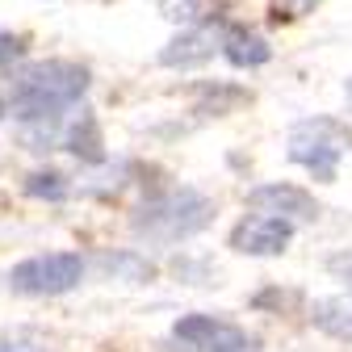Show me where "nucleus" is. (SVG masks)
Listing matches in <instances>:
<instances>
[{
  "label": "nucleus",
  "instance_id": "1",
  "mask_svg": "<svg viewBox=\"0 0 352 352\" xmlns=\"http://www.w3.org/2000/svg\"><path fill=\"white\" fill-rule=\"evenodd\" d=\"M88 67L72 59H42L30 63L13 76V113L17 122H38V118H63L72 105L84 101L88 93Z\"/></svg>",
  "mask_w": 352,
  "mask_h": 352
},
{
  "label": "nucleus",
  "instance_id": "2",
  "mask_svg": "<svg viewBox=\"0 0 352 352\" xmlns=\"http://www.w3.org/2000/svg\"><path fill=\"white\" fill-rule=\"evenodd\" d=\"M214 218V201L197 189H168L151 201H143L130 218L135 235L151 239V243H176V239H189L197 231L210 227Z\"/></svg>",
  "mask_w": 352,
  "mask_h": 352
},
{
  "label": "nucleus",
  "instance_id": "3",
  "mask_svg": "<svg viewBox=\"0 0 352 352\" xmlns=\"http://www.w3.org/2000/svg\"><path fill=\"white\" fill-rule=\"evenodd\" d=\"M352 151V126L344 118H331V113H315V118H302L289 126L285 135V155L289 164L306 168L315 181H336L340 172V160Z\"/></svg>",
  "mask_w": 352,
  "mask_h": 352
},
{
  "label": "nucleus",
  "instance_id": "4",
  "mask_svg": "<svg viewBox=\"0 0 352 352\" xmlns=\"http://www.w3.org/2000/svg\"><path fill=\"white\" fill-rule=\"evenodd\" d=\"M9 289L25 298H59L84 281V260L80 252H42L9 269Z\"/></svg>",
  "mask_w": 352,
  "mask_h": 352
},
{
  "label": "nucleus",
  "instance_id": "5",
  "mask_svg": "<svg viewBox=\"0 0 352 352\" xmlns=\"http://www.w3.org/2000/svg\"><path fill=\"white\" fill-rule=\"evenodd\" d=\"M164 352H260V340L227 319L185 315L172 323V336L160 344Z\"/></svg>",
  "mask_w": 352,
  "mask_h": 352
},
{
  "label": "nucleus",
  "instance_id": "6",
  "mask_svg": "<svg viewBox=\"0 0 352 352\" xmlns=\"http://www.w3.org/2000/svg\"><path fill=\"white\" fill-rule=\"evenodd\" d=\"M289 239H294V223L289 218H281V214H252V218H243V223L231 231V248L239 252V256H281L285 248H289Z\"/></svg>",
  "mask_w": 352,
  "mask_h": 352
},
{
  "label": "nucleus",
  "instance_id": "7",
  "mask_svg": "<svg viewBox=\"0 0 352 352\" xmlns=\"http://www.w3.org/2000/svg\"><path fill=\"white\" fill-rule=\"evenodd\" d=\"M248 206L260 210V214H281L289 223H315L319 218V201L298 189V185H285V181H273V185H260L248 193Z\"/></svg>",
  "mask_w": 352,
  "mask_h": 352
},
{
  "label": "nucleus",
  "instance_id": "8",
  "mask_svg": "<svg viewBox=\"0 0 352 352\" xmlns=\"http://www.w3.org/2000/svg\"><path fill=\"white\" fill-rule=\"evenodd\" d=\"M218 38H223V30H218V25H185L160 51V67H197V63L214 59Z\"/></svg>",
  "mask_w": 352,
  "mask_h": 352
},
{
  "label": "nucleus",
  "instance_id": "9",
  "mask_svg": "<svg viewBox=\"0 0 352 352\" xmlns=\"http://www.w3.org/2000/svg\"><path fill=\"white\" fill-rule=\"evenodd\" d=\"M218 51H223L227 63H235V67H260V63L273 59V47L248 25H227L223 38H218Z\"/></svg>",
  "mask_w": 352,
  "mask_h": 352
},
{
  "label": "nucleus",
  "instance_id": "10",
  "mask_svg": "<svg viewBox=\"0 0 352 352\" xmlns=\"http://www.w3.org/2000/svg\"><path fill=\"white\" fill-rule=\"evenodd\" d=\"M311 323L323 336L352 344V298H319L311 306Z\"/></svg>",
  "mask_w": 352,
  "mask_h": 352
},
{
  "label": "nucleus",
  "instance_id": "11",
  "mask_svg": "<svg viewBox=\"0 0 352 352\" xmlns=\"http://www.w3.org/2000/svg\"><path fill=\"white\" fill-rule=\"evenodd\" d=\"M59 143H63L72 155L88 160V164H101V160H105L101 135H97V122H93V113H88V109H80V118H76L67 130H59Z\"/></svg>",
  "mask_w": 352,
  "mask_h": 352
},
{
  "label": "nucleus",
  "instance_id": "12",
  "mask_svg": "<svg viewBox=\"0 0 352 352\" xmlns=\"http://www.w3.org/2000/svg\"><path fill=\"white\" fill-rule=\"evenodd\" d=\"M25 193L30 197H47V201H63L67 197V181L59 172H30L25 176Z\"/></svg>",
  "mask_w": 352,
  "mask_h": 352
},
{
  "label": "nucleus",
  "instance_id": "13",
  "mask_svg": "<svg viewBox=\"0 0 352 352\" xmlns=\"http://www.w3.org/2000/svg\"><path fill=\"white\" fill-rule=\"evenodd\" d=\"M201 13H206L201 0H160V17L172 25H197Z\"/></svg>",
  "mask_w": 352,
  "mask_h": 352
},
{
  "label": "nucleus",
  "instance_id": "14",
  "mask_svg": "<svg viewBox=\"0 0 352 352\" xmlns=\"http://www.w3.org/2000/svg\"><path fill=\"white\" fill-rule=\"evenodd\" d=\"M319 0H269V21L273 25H285V21H298L306 13H315Z\"/></svg>",
  "mask_w": 352,
  "mask_h": 352
},
{
  "label": "nucleus",
  "instance_id": "15",
  "mask_svg": "<svg viewBox=\"0 0 352 352\" xmlns=\"http://www.w3.org/2000/svg\"><path fill=\"white\" fill-rule=\"evenodd\" d=\"M101 264H105V269L113 273H130V277H135V281H147L151 277V264L147 260H139V256H101Z\"/></svg>",
  "mask_w": 352,
  "mask_h": 352
},
{
  "label": "nucleus",
  "instance_id": "16",
  "mask_svg": "<svg viewBox=\"0 0 352 352\" xmlns=\"http://www.w3.org/2000/svg\"><path fill=\"white\" fill-rule=\"evenodd\" d=\"M21 55H25V34L0 30V72H5V67H13Z\"/></svg>",
  "mask_w": 352,
  "mask_h": 352
},
{
  "label": "nucleus",
  "instance_id": "17",
  "mask_svg": "<svg viewBox=\"0 0 352 352\" xmlns=\"http://www.w3.org/2000/svg\"><path fill=\"white\" fill-rule=\"evenodd\" d=\"M327 273L352 289V248H348V252H336V256H327Z\"/></svg>",
  "mask_w": 352,
  "mask_h": 352
},
{
  "label": "nucleus",
  "instance_id": "18",
  "mask_svg": "<svg viewBox=\"0 0 352 352\" xmlns=\"http://www.w3.org/2000/svg\"><path fill=\"white\" fill-rule=\"evenodd\" d=\"M0 352H47L42 344H0Z\"/></svg>",
  "mask_w": 352,
  "mask_h": 352
},
{
  "label": "nucleus",
  "instance_id": "19",
  "mask_svg": "<svg viewBox=\"0 0 352 352\" xmlns=\"http://www.w3.org/2000/svg\"><path fill=\"white\" fill-rule=\"evenodd\" d=\"M344 101H348V109H352V76L344 80Z\"/></svg>",
  "mask_w": 352,
  "mask_h": 352
},
{
  "label": "nucleus",
  "instance_id": "20",
  "mask_svg": "<svg viewBox=\"0 0 352 352\" xmlns=\"http://www.w3.org/2000/svg\"><path fill=\"white\" fill-rule=\"evenodd\" d=\"M0 118H5V101H0Z\"/></svg>",
  "mask_w": 352,
  "mask_h": 352
}]
</instances>
